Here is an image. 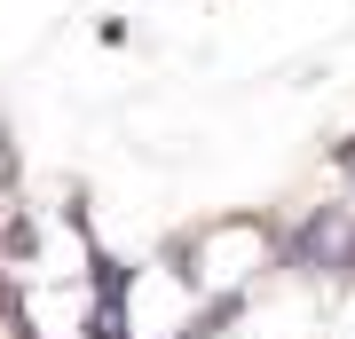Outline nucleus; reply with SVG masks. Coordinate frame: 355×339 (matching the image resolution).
Listing matches in <instances>:
<instances>
[{"mask_svg": "<svg viewBox=\"0 0 355 339\" xmlns=\"http://www.w3.org/2000/svg\"><path fill=\"white\" fill-rule=\"evenodd\" d=\"M0 182H16V142H8V126H0Z\"/></svg>", "mask_w": 355, "mask_h": 339, "instance_id": "obj_2", "label": "nucleus"}, {"mask_svg": "<svg viewBox=\"0 0 355 339\" xmlns=\"http://www.w3.org/2000/svg\"><path fill=\"white\" fill-rule=\"evenodd\" d=\"M158 252H166V261H174L214 308H245V300L284 268V221L237 205V214H205V221H190V229H174Z\"/></svg>", "mask_w": 355, "mask_h": 339, "instance_id": "obj_1", "label": "nucleus"}]
</instances>
